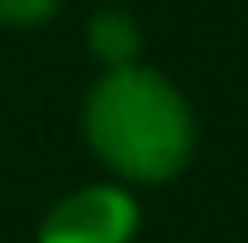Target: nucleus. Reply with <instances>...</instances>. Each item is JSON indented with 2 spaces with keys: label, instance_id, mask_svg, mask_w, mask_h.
I'll return each mask as SVG.
<instances>
[{
  "label": "nucleus",
  "instance_id": "nucleus-1",
  "mask_svg": "<svg viewBox=\"0 0 248 243\" xmlns=\"http://www.w3.org/2000/svg\"><path fill=\"white\" fill-rule=\"evenodd\" d=\"M86 138L110 172L129 182H167L186 167L196 129L172 81L148 67H115L86 95Z\"/></svg>",
  "mask_w": 248,
  "mask_h": 243
},
{
  "label": "nucleus",
  "instance_id": "nucleus-2",
  "mask_svg": "<svg viewBox=\"0 0 248 243\" xmlns=\"http://www.w3.org/2000/svg\"><path fill=\"white\" fill-rule=\"evenodd\" d=\"M134 200L115 186H95L62 200L43 224V243H129L134 234Z\"/></svg>",
  "mask_w": 248,
  "mask_h": 243
},
{
  "label": "nucleus",
  "instance_id": "nucleus-3",
  "mask_svg": "<svg viewBox=\"0 0 248 243\" xmlns=\"http://www.w3.org/2000/svg\"><path fill=\"white\" fill-rule=\"evenodd\" d=\"M86 43H91V53L110 72L115 67H134V58H139V24L124 15V10H100L91 24H86Z\"/></svg>",
  "mask_w": 248,
  "mask_h": 243
},
{
  "label": "nucleus",
  "instance_id": "nucleus-4",
  "mask_svg": "<svg viewBox=\"0 0 248 243\" xmlns=\"http://www.w3.org/2000/svg\"><path fill=\"white\" fill-rule=\"evenodd\" d=\"M62 10V0H0V24H15V29H33L43 19H53Z\"/></svg>",
  "mask_w": 248,
  "mask_h": 243
}]
</instances>
